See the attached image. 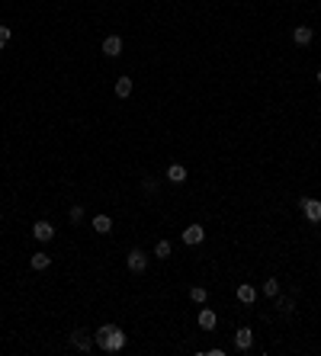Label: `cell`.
<instances>
[{"label":"cell","instance_id":"7a4b0ae2","mask_svg":"<svg viewBox=\"0 0 321 356\" xmlns=\"http://www.w3.org/2000/svg\"><path fill=\"white\" fill-rule=\"evenodd\" d=\"M299 206H302V212H305L308 222H315V225L321 222V202L318 199H308L305 196V199H299Z\"/></svg>","mask_w":321,"mask_h":356},{"label":"cell","instance_id":"277c9868","mask_svg":"<svg viewBox=\"0 0 321 356\" xmlns=\"http://www.w3.org/2000/svg\"><path fill=\"white\" fill-rule=\"evenodd\" d=\"M251 343H254V331L251 327H238V334H235V350H251Z\"/></svg>","mask_w":321,"mask_h":356},{"label":"cell","instance_id":"7c38bea8","mask_svg":"<svg viewBox=\"0 0 321 356\" xmlns=\"http://www.w3.org/2000/svg\"><path fill=\"white\" fill-rule=\"evenodd\" d=\"M238 299H241L244 305H251L254 299H257V289H254L251 282H241V286H238Z\"/></svg>","mask_w":321,"mask_h":356},{"label":"cell","instance_id":"9a60e30c","mask_svg":"<svg viewBox=\"0 0 321 356\" xmlns=\"http://www.w3.org/2000/svg\"><path fill=\"white\" fill-rule=\"evenodd\" d=\"M116 96H119V100L132 96V77H119L116 80Z\"/></svg>","mask_w":321,"mask_h":356},{"label":"cell","instance_id":"9c48e42d","mask_svg":"<svg viewBox=\"0 0 321 356\" xmlns=\"http://www.w3.org/2000/svg\"><path fill=\"white\" fill-rule=\"evenodd\" d=\"M167 183H174V186L186 183V167H183V164H170V167H167Z\"/></svg>","mask_w":321,"mask_h":356},{"label":"cell","instance_id":"e0dca14e","mask_svg":"<svg viewBox=\"0 0 321 356\" xmlns=\"http://www.w3.org/2000/svg\"><path fill=\"white\" fill-rule=\"evenodd\" d=\"M190 299H193V302H196V305H202V302H206V299H209V292H206V289H202V286H193V289H190Z\"/></svg>","mask_w":321,"mask_h":356},{"label":"cell","instance_id":"7402d4cb","mask_svg":"<svg viewBox=\"0 0 321 356\" xmlns=\"http://www.w3.org/2000/svg\"><path fill=\"white\" fill-rule=\"evenodd\" d=\"M315 80H318V84H321V68H318V74H315Z\"/></svg>","mask_w":321,"mask_h":356},{"label":"cell","instance_id":"d6986e66","mask_svg":"<svg viewBox=\"0 0 321 356\" xmlns=\"http://www.w3.org/2000/svg\"><path fill=\"white\" fill-rule=\"evenodd\" d=\"M276 308H280V315H292V308H296V305H292L289 299H276Z\"/></svg>","mask_w":321,"mask_h":356},{"label":"cell","instance_id":"30bf717a","mask_svg":"<svg viewBox=\"0 0 321 356\" xmlns=\"http://www.w3.org/2000/svg\"><path fill=\"white\" fill-rule=\"evenodd\" d=\"M215 324H219V318H215L212 308H202V311H199V327H202V331H215Z\"/></svg>","mask_w":321,"mask_h":356},{"label":"cell","instance_id":"3957f363","mask_svg":"<svg viewBox=\"0 0 321 356\" xmlns=\"http://www.w3.org/2000/svg\"><path fill=\"white\" fill-rule=\"evenodd\" d=\"M125 263H129L132 273H145V270H148V254H145V250H132Z\"/></svg>","mask_w":321,"mask_h":356},{"label":"cell","instance_id":"ffe728a7","mask_svg":"<svg viewBox=\"0 0 321 356\" xmlns=\"http://www.w3.org/2000/svg\"><path fill=\"white\" fill-rule=\"evenodd\" d=\"M68 218H71V222H80V218H84V206H71V212H68Z\"/></svg>","mask_w":321,"mask_h":356},{"label":"cell","instance_id":"8992f818","mask_svg":"<svg viewBox=\"0 0 321 356\" xmlns=\"http://www.w3.org/2000/svg\"><path fill=\"white\" fill-rule=\"evenodd\" d=\"M202 238H206V228H202V225H186L183 244H202Z\"/></svg>","mask_w":321,"mask_h":356},{"label":"cell","instance_id":"5bb4252c","mask_svg":"<svg viewBox=\"0 0 321 356\" xmlns=\"http://www.w3.org/2000/svg\"><path fill=\"white\" fill-rule=\"evenodd\" d=\"M29 266H32V270H48V266H52V257H48V254H42V250H39V254H32Z\"/></svg>","mask_w":321,"mask_h":356},{"label":"cell","instance_id":"5b68a950","mask_svg":"<svg viewBox=\"0 0 321 356\" xmlns=\"http://www.w3.org/2000/svg\"><path fill=\"white\" fill-rule=\"evenodd\" d=\"M312 39H315V29L312 26H296V32H292V42H296V45H312Z\"/></svg>","mask_w":321,"mask_h":356},{"label":"cell","instance_id":"ac0fdd59","mask_svg":"<svg viewBox=\"0 0 321 356\" xmlns=\"http://www.w3.org/2000/svg\"><path fill=\"white\" fill-rule=\"evenodd\" d=\"M263 295L276 299V295H280V282H276V279H267V282H263Z\"/></svg>","mask_w":321,"mask_h":356},{"label":"cell","instance_id":"ba28073f","mask_svg":"<svg viewBox=\"0 0 321 356\" xmlns=\"http://www.w3.org/2000/svg\"><path fill=\"white\" fill-rule=\"evenodd\" d=\"M32 238H36V241H52L55 238L52 222H36V225H32Z\"/></svg>","mask_w":321,"mask_h":356},{"label":"cell","instance_id":"4fadbf2b","mask_svg":"<svg viewBox=\"0 0 321 356\" xmlns=\"http://www.w3.org/2000/svg\"><path fill=\"white\" fill-rule=\"evenodd\" d=\"M93 231H97V234H109V231H113V218H109V215H97V218H93Z\"/></svg>","mask_w":321,"mask_h":356},{"label":"cell","instance_id":"44dd1931","mask_svg":"<svg viewBox=\"0 0 321 356\" xmlns=\"http://www.w3.org/2000/svg\"><path fill=\"white\" fill-rule=\"evenodd\" d=\"M13 39V32H10V26H0V48H7V42Z\"/></svg>","mask_w":321,"mask_h":356},{"label":"cell","instance_id":"2e32d148","mask_svg":"<svg viewBox=\"0 0 321 356\" xmlns=\"http://www.w3.org/2000/svg\"><path fill=\"white\" fill-rule=\"evenodd\" d=\"M154 257H160V260H167V257H170V241H164V238H160L158 244H154Z\"/></svg>","mask_w":321,"mask_h":356},{"label":"cell","instance_id":"6da1fadb","mask_svg":"<svg viewBox=\"0 0 321 356\" xmlns=\"http://www.w3.org/2000/svg\"><path fill=\"white\" fill-rule=\"evenodd\" d=\"M93 343H97L100 350H106V353H119V350L125 347V334L119 324H103L97 334H93Z\"/></svg>","mask_w":321,"mask_h":356},{"label":"cell","instance_id":"8fae6325","mask_svg":"<svg viewBox=\"0 0 321 356\" xmlns=\"http://www.w3.org/2000/svg\"><path fill=\"white\" fill-rule=\"evenodd\" d=\"M71 343H74L77 350H84V353H87V350L93 347V340H90V337H87L84 331H71Z\"/></svg>","mask_w":321,"mask_h":356},{"label":"cell","instance_id":"52a82bcc","mask_svg":"<svg viewBox=\"0 0 321 356\" xmlns=\"http://www.w3.org/2000/svg\"><path fill=\"white\" fill-rule=\"evenodd\" d=\"M103 55L119 58V55H122V39H119V36H106V39H103Z\"/></svg>","mask_w":321,"mask_h":356}]
</instances>
